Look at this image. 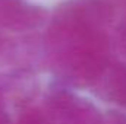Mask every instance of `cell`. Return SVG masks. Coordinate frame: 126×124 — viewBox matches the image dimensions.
Returning a JSON list of instances; mask_svg holds the SVG:
<instances>
[{
  "label": "cell",
  "mask_w": 126,
  "mask_h": 124,
  "mask_svg": "<svg viewBox=\"0 0 126 124\" xmlns=\"http://www.w3.org/2000/svg\"><path fill=\"white\" fill-rule=\"evenodd\" d=\"M116 96L126 105V70H120L116 76Z\"/></svg>",
  "instance_id": "6da1fadb"
}]
</instances>
